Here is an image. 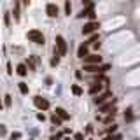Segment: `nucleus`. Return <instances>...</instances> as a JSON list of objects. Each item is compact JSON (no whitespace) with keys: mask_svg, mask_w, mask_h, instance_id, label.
Returning a JSON list of instances; mask_svg holds the SVG:
<instances>
[{"mask_svg":"<svg viewBox=\"0 0 140 140\" xmlns=\"http://www.w3.org/2000/svg\"><path fill=\"white\" fill-rule=\"evenodd\" d=\"M67 54V42H65V39L61 37V35H58L56 37V46H54V56H65Z\"/></svg>","mask_w":140,"mask_h":140,"instance_id":"f257e3e1","label":"nucleus"},{"mask_svg":"<svg viewBox=\"0 0 140 140\" xmlns=\"http://www.w3.org/2000/svg\"><path fill=\"white\" fill-rule=\"evenodd\" d=\"M28 40H32L35 44H44V35L40 33L39 30H30L28 32Z\"/></svg>","mask_w":140,"mask_h":140,"instance_id":"f03ea898","label":"nucleus"},{"mask_svg":"<svg viewBox=\"0 0 140 140\" xmlns=\"http://www.w3.org/2000/svg\"><path fill=\"white\" fill-rule=\"evenodd\" d=\"M110 98H112V93H110V91H105V93H102V95H98V96L95 98V103H96V105H100V107H102V105H103L105 102H109Z\"/></svg>","mask_w":140,"mask_h":140,"instance_id":"7ed1b4c3","label":"nucleus"},{"mask_svg":"<svg viewBox=\"0 0 140 140\" xmlns=\"http://www.w3.org/2000/svg\"><path fill=\"white\" fill-rule=\"evenodd\" d=\"M96 28H100V25H98L96 21H89L88 25H84V28H82V35H89V33H93Z\"/></svg>","mask_w":140,"mask_h":140,"instance_id":"20e7f679","label":"nucleus"},{"mask_svg":"<svg viewBox=\"0 0 140 140\" xmlns=\"http://www.w3.org/2000/svg\"><path fill=\"white\" fill-rule=\"evenodd\" d=\"M33 103L37 109H40V110H46V109H49V102L46 100V98H42V96H35L33 98Z\"/></svg>","mask_w":140,"mask_h":140,"instance_id":"39448f33","label":"nucleus"},{"mask_svg":"<svg viewBox=\"0 0 140 140\" xmlns=\"http://www.w3.org/2000/svg\"><path fill=\"white\" fill-rule=\"evenodd\" d=\"M110 67L109 65H102V67H98V65H84V70L86 72H91V74H95V72H105V70H109Z\"/></svg>","mask_w":140,"mask_h":140,"instance_id":"423d86ee","label":"nucleus"},{"mask_svg":"<svg viewBox=\"0 0 140 140\" xmlns=\"http://www.w3.org/2000/svg\"><path fill=\"white\" fill-rule=\"evenodd\" d=\"M102 61V56H98V54H91V56H86L84 58V63L86 65H98Z\"/></svg>","mask_w":140,"mask_h":140,"instance_id":"0eeeda50","label":"nucleus"},{"mask_svg":"<svg viewBox=\"0 0 140 140\" xmlns=\"http://www.w3.org/2000/svg\"><path fill=\"white\" fill-rule=\"evenodd\" d=\"M88 51H89V46H88V44H81L79 49H77V56L84 60V58L88 56Z\"/></svg>","mask_w":140,"mask_h":140,"instance_id":"6e6552de","label":"nucleus"},{"mask_svg":"<svg viewBox=\"0 0 140 140\" xmlns=\"http://www.w3.org/2000/svg\"><path fill=\"white\" fill-rule=\"evenodd\" d=\"M46 11H47V16H51V18H56L58 16V7L54 4H47Z\"/></svg>","mask_w":140,"mask_h":140,"instance_id":"1a4fd4ad","label":"nucleus"},{"mask_svg":"<svg viewBox=\"0 0 140 140\" xmlns=\"http://www.w3.org/2000/svg\"><path fill=\"white\" fill-rule=\"evenodd\" d=\"M56 116H58V117H60L61 121H67V119H70L68 112H67V110H63V109H60V107L56 109Z\"/></svg>","mask_w":140,"mask_h":140,"instance_id":"9d476101","label":"nucleus"},{"mask_svg":"<svg viewBox=\"0 0 140 140\" xmlns=\"http://www.w3.org/2000/svg\"><path fill=\"white\" fill-rule=\"evenodd\" d=\"M112 105H114V98L102 105V107H100V112H110V110H112ZM112 112H114V110H112Z\"/></svg>","mask_w":140,"mask_h":140,"instance_id":"9b49d317","label":"nucleus"},{"mask_svg":"<svg viewBox=\"0 0 140 140\" xmlns=\"http://www.w3.org/2000/svg\"><path fill=\"white\" fill-rule=\"evenodd\" d=\"M102 86H103V84H100V82L93 84V86L89 88V93H91V95H96V93H100V91H102Z\"/></svg>","mask_w":140,"mask_h":140,"instance_id":"f8f14e48","label":"nucleus"},{"mask_svg":"<svg viewBox=\"0 0 140 140\" xmlns=\"http://www.w3.org/2000/svg\"><path fill=\"white\" fill-rule=\"evenodd\" d=\"M16 70H18V74H19L21 77H25V75H26V72H28V68H26V65H25V63H19Z\"/></svg>","mask_w":140,"mask_h":140,"instance_id":"ddd939ff","label":"nucleus"},{"mask_svg":"<svg viewBox=\"0 0 140 140\" xmlns=\"http://www.w3.org/2000/svg\"><path fill=\"white\" fill-rule=\"evenodd\" d=\"M91 11H93V4H89L86 9H82V11H81V14H79V18H84V16H88Z\"/></svg>","mask_w":140,"mask_h":140,"instance_id":"4468645a","label":"nucleus"},{"mask_svg":"<svg viewBox=\"0 0 140 140\" xmlns=\"http://www.w3.org/2000/svg\"><path fill=\"white\" fill-rule=\"evenodd\" d=\"M19 91H21L23 95H28V86H26L25 82H19Z\"/></svg>","mask_w":140,"mask_h":140,"instance_id":"2eb2a0df","label":"nucleus"},{"mask_svg":"<svg viewBox=\"0 0 140 140\" xmlns=\"http://www.w3.org/2000/svg\"><path fill=\"white\" fill-rule=\"evenodd\" d=\"M72 93L79 96V95H82V89H81V88H79L77 84H74V86H72Z\"/></svg>","mask_w":140,"mask_h":140,"instance_id":"dca6fc26","label":"nucleus"},{"mask_svg":"<svg viewBox=\"0 0 140 140\" xmlns=\"http://www.w3.org/2000/svg\"><path fill=\"white\" fill-rule=\"evenodd\" d=\"M51 121H53V124H56V126H60V124H61V119H60V117H58L56 114H54V116L51 117Z\"/></svg>","mask_w":140,"mask_h":140,"instance_id":"f3484780","label":"nucleus"},{"mask_svg":"<svg viewBox=\"0 0 140 140\" xmlns=\"http://www.w3.org/2000/svg\"><path fill=\"white\" fill-rule=\"evenodd\" d=\"M19 138H21V133H19V131H14V133L11 135V140H19Z\"/></svg>","mask_w":140,"mask_h":140,"instance_id":"a211bd4d","label":"nucleus"},{"mask_svg":"<svg viewBox=\"0 0 140 140\" xmlns=\"http://www.w3.org/2000/svg\"><path fill=\"white\" fill-rule=\"evenodd\" d=\"M4 98H5V105H7V107H11V103H12V98H11V95H5Z\"/></svg>","mask_w":140,"mask_h":140,"instance_id":"6ab92c4d","label":"nucleus"},{"mask_svg":"<svg viewBox=\"0 0 140 140\" xmlns=\"http://www.w3.org/2000/svg\"><path fill=\"white\" fill-rule=\"evenodd\" d=\"M70 11H72V5H70V2H65V12L70 16Z\"/></svg>","mask_w":140,"mask_h":140,"instance_id":"aec40b11","label":"nucleus"},{"mask_svg":"<svg viewBox=\"0 0 140 140\" xmlns=\"http://www.w3.org/2000/svg\"><path fill=\"white\" fill-rule=\"evenodd\" d=\"M5 133H7V130H5V126H4V124H0V137H4Z\"/></svg>","mask_w":140,"mask_h":140,"instance_id":"412c9836","label":"nucleus"},{"mask_svg":"<svg viewBox=\"0 0 140 140\" xmlns=\"http://www.w3.org/2000/svg\"><path fill=\"white\" fill-rule=\"evenodd\" d=\"M58 61H60V58H58V56H54V58L51 60V65L54 67V65H58Z\"/></svg>","mask_w":140,"mask_h":140,"instance_id":"4be33fe9","label":"nucleus"},{"mask_svg":"<svg viewBox=\"0 0 140 140\" xmlns=\"http://www.w3.org/2000/svg\"><path fill=\"white\" fill-rule=\"evenodd\" d=\"M74 138H75V140H84V135H82V133H75Z\"/></svg>","mask_w":140,"mask_h":140,"instance_id":"5701e85b","label":"nucleus"},{"mask_svg":"<svg viewBox=\"0 0 140 140\" xmlns=\"http://www.w3.org/2000/svg\"><path fill=\"white\" fill-rule=\"evenodd\" d=\"M88 18H89V19H91V21H95V11H91V12H89V14H88Z\"/></svg>","mask_w":140,"mask_h":140,"instance_id":"b1692460","label":"nucleus"},{"mask_svg":"<svg viewBox=\"0 0 140 140\" xmlns=\"http://www.w3.org/2000/svg\"><path fill=\"white\" fill-rule=\"evenodd\" d=\"M124 117H126V119H131V110H130V109L126 110V114H124Z\"/></svg>","mask_w":140,"mask_h":140,"instance_id":"393cba45","label":"nucleus"},{"mask_svg":"<svg viewBox=\"0 0 140 140\" xmlns=\"http://www.w3.org/2000/svg\"><path fill=\"white\" fill-rule=\"evenodd\" d=\"M37 119H40V121H44V119H46V116H44V114H37Z\"/></svg>","mask_w":140,"mask_h":140,"instance_id":"a878e982","label":"nucleus"},{"mask_svg":"<svg viewBox=\"0 0 140 140\" xmlns=\"http://www.w3.org/2000/svg\"><path fill=\"white\" fill-rule=\"evenodd\" d=\"M7 72H9V74H12V65H11V63H7Z\"/></svg>","mask_w":140,"mask_h":140,"instance_id":"bb28decb","label":"nucleus"},{"mask_svg":"<svg viewBox=\"0 0 140 140\" xmlns=\"http://www.w3.org/2000/svg\"><path fill=\"white\" fill-rule=\"evenodd\" d=\"M9 21H11V18H9V14L5 12V25H9Z\"/></svg>","mask_w":140,"mask_h":140,"instance_id":"cd10ccee","label":"nucleus"},{"mask_svg":"<svg viewBox=\"0 0 140 140\" xmlns=\"http://www.w3.org/2000/svg\"><path fill=\"white\" fill-rule=\"evenodd\" d=\"M112 131H116V124H112V126L109 128V133H112Z\"/></svg>","mask_w":140,"mask_h":140,"instance_id":"c85d7f7f","label":"nucleus"},{"mask_svg":"<svg viewBox=\"0 0 140 140\" xmlns=\"http://www.w3.org/2000/svg\"><path fill=\"white\" fill-rule=\"evenodd\" d=\"M103 140H114V138H112V137H105Z\"/></svg>","mask_w":140,"mask_h":140,"instance_id":"c756f323","label":"nucleus"},{"mask_svg":"<svg viewBox=\"0 0 140 140\" xmlns=\"http://www.w3.org/2000/svg\"><path fill=\"white\" fill-rule=\"evenodd\" d=\"M51 140H60V138H58V137H53V138H51Z\"/></svg>","mask_w":140,"mask_h":140,"instance_id":"7c9ffc66","label":"nucleus"},{"mask_svg":"<svg viewBox=\"0 0 140 140\" xmlns=\"http://www.w3.org/2000/svg\"><path fill=\"white\" fill-rule=\"evenodd\" d=\"M0 110H2V102H0Z\"/></svg>","mask_w":140,"mask_h":140,"instance_id":"2f4dec72","label":"nucleus"}]
</instances>
